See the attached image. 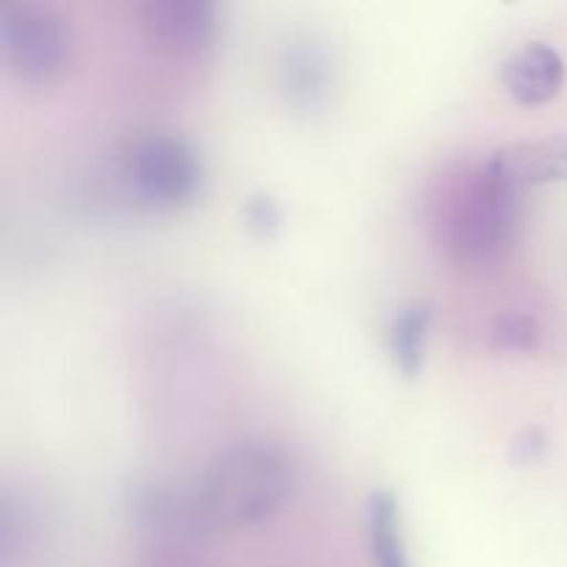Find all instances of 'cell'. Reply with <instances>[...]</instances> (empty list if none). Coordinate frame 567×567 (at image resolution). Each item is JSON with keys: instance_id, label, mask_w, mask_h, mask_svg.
Listing matches in <instances>:
<instances>
[{"instance_id": "cell-1", "label": "cell", "mask_w": 567, "mask_h": 567, "mask_svg": "<svg viewBox=\"0 0 567 567\" xmlns=\"http://www.w3.org/2000/svg\"><path fill=\"white\" fill-rule=\"evenodd\" d=\"M524 192L487 155L446 172L432 197V233L443 252L465 269L507 255L520 230Z\"/></svg>"}, {"instance_id": "cell-2", "label": "cell", "mask_w": 567, "mask_h": 567, "mask_svg": "<svg viewBox=\"0 0 567 567\" xmlns=\"http://www.w3.org/2000/svg\"><path fill=\"white\" fill-rule=\"evenodd\" d=\"M293 487V465L271 443L244 441L205 463L194 498L214 532L249 529L280 513Z\"/></svg>"}, {"instance_id": "cell-3", "label": "cell", "mask_w": 567, "mask_h": 567, "mask_svg": "<svg viewBox=\"0 0 567 567\" xmlns=\"http://www.w3.org/2000/svg\"><path fill=\"white\" fill-rule=\"evenodd\" d=\"M127 524L147 567H199L214 537L194 491L183 493L161 480L127 487Z\"/></svg>"}, {"instance_id": "cell-4", "label": "cell", "mask_w": 567, "mask_h": 567, "mask_svg": "<svg viewBox=\"0 0 567 567\" xmlns=\"http://www.w3.org/2000/svg\"><path fill=\"white\" fill-rule=\"evenodd\" d=\"M116 172L127 197L144 210L186 208L203 188V161L188 138L172 131H138L120 147Z\"/></svg>"}, {"instance_id": "cell-5", "label": "cell", "mask_w": 567, "mask_h": 567, "mask_svg": "<svg viewBox=\"0 0 567 567\" xmlns=\"http://www.w3.org/2000/svg\"><path fill=\"white\" fill-rule=\"evenodd\" d=\"M0 59L28 86L61 81L75 59L70 20L42 0H6L0 3Z\"/></svg>"}, {"instance_id": "cell-6", "label": "cell", "mask_w": 567, "mask_h": 567, "mask_svg": "<svg viewBox=\"0 0 567 567\" xmlns=\"http://www.w3.org/2000/svg\"><path fill=\"white\" fill-rule=\"evenodd\" d=\"M138 25L161 53L205 55L219 39V6L214 0H144Z\"/></svg>"}, {"instance_id": "cell-7", "label": "cell", "mask_w": 567, "mask_h": 567, "mask_svg": "<svg viewBox=\"0 0 567 567\" xmlns=\"http://www.w3.org/2000/svg\"><path fill=\"white\" fill-rule=\"evenodd\" d=\"M277 89L293 111H319L336 89V59L313 33H297L277 55Z\"/></svg>"}, {"instance_id": "cell-8", "label": "cell", "mask_w": 567, "mask_h": 567, "mask_svg": "<svg viewBox=\"0 0 567 567\" xmlns=\"http://www.w3.org/2000/svg\"><path fill=\"white\" fill-rule=\"evenodd\" d=\"M502 83L515 103L535 109L546 105L563 92L565 59L554 44L526 42L515 48L502 64Z\"/></svg>"}, {"instance_id": "cell-9", "label": "cell", "mask_w": 567, "mask_h": 567, "mask_svg": "<svg viewBox=\"0 0 567 567\" xmlns=\"http://www.w3.org/2000/svg\"><path fill=\"white\" fill-rule=\"evenodd\" d=\"M491 158L520 192L529 186H543V183L567 181V136L509 144L491 153Z\"/></svg>"}, {"instance_id": "cell-10", "label": "cell", "mask_w": 567, "mask_h": 567, "mask_svg": "<svg viewBox=\"0 0 567 567\" xmlns=\"http://www.w3.org/2000/svg\"><path fill=\"white\" fill-rule=\"evenodd\" d=\"M365 540L374 567H413L402 535V513L391 491H374L365 504Z\"/></svg>"}, {"instance_id": "cell-11", "label": "cell", "mask_w": 567, "mask_h": 567, "mask_svg": "<svg viewBox=\"0 0 567 567\" xmlns=\"http://www.w3.org/2000/svg\"><path fill=\"white\" fill-rule=\"evenodd\" d=\"M430 327H432V305L426 302H410L393 316L391 358H393V365H396L408 380H415V377L424 371Z\"/></svg>"}, {"instance_id": "cell-12", "label": "cell", "mask_w": 567, "mask_h": 567, "mask_svg": "<svg viewBox=\"0 0 567 567\" xmlns=\"http://www.w3.org/2000/svg\"><path fill=\"white\" fill-rule=\"evenodd\" d=\"M485 343L493 352H537L543 343V324L532 313H502L487 324Z\"/></svg>"}, {"instance_id": "cell-13", "label": "cell", "mask_w": 567, "mask_h": 567, "mask_svg": "<svg viewBox=\"0 0 567 567\" xmlns=\"http://www.w3.org/2000/svg\"><path fill=\"white\" fill-rule=\"evenodd\" d=\"M244 219H247V227L255 233V236H275L282 225L280 205L275 203V197L269 194H252L244 205Z\"/></svg>"}, {"instance_id": "cell-14", "label": "cell", "mask_w": 567, "mask_h": 567, "mask_svg": "<svg viewBox=\"0 0 567 567\" xmlns=\"http://www.w3.org/2000/svg\"><path fill=\"white\" fill-rule=\"evenodd\" d=\"M546 449H548L546 432H543L540 426H526V430H520L518 435L513 437V443H509V457H513V463L518 465H532L537 463V460H543Z\"/></svg>"}]
</instances>
